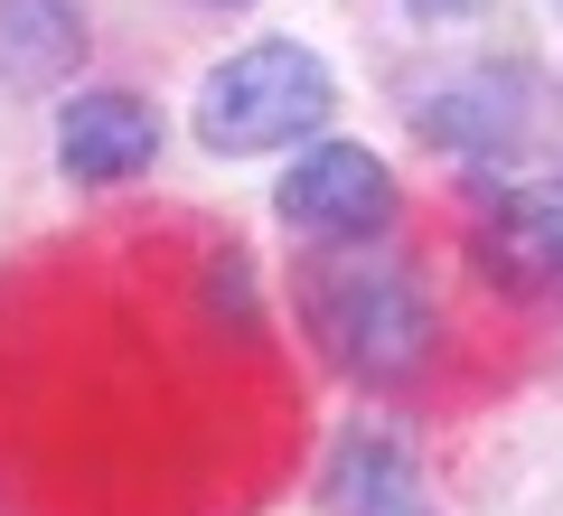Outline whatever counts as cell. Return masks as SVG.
Wrapping results in <instances>:
<instances>
[{
  "label": "cell",
  "instance_id": "6da1fadb",
  "mask_svg": "<svg viewBox=\"0 0 563 516\" xmlns=\"http://www.w3.org/2000/svg\"><path fill=\"white\" fill-rule=\"evenodd\" d=\"M329 113H339V76H329L301 39H254L198 85V141L217 160L282 151V141L320 132Z\"/></svg>",
  "mask_w": 563,
  "mask_h": 516
},
{
  "label": "cell",
  "instance_id": "7a4b0ae2",
  "mask_svg": "<svg viewBox=\"0 0 563 516\" xmlns=\"http://www.w3.org/2000/svg\"><path fill=\"white\" fill-rule=\"evenodd\" d=\"M310 319H320L329 358L357 385H413L432 366V300L404 263H320L310 273Z\"/></svg>",
  "mask_w": 563,
  "mask_h": 516
},
{
  "label": "cell",
  "instance_id": "3957f363",
  "mask_svg": "<svg viewBox=\"0 0 563 516\" xmlns=\"http://www.w3.org/2000/svg\"><path fill=\"white\" fill-rule=\"evenodd\" d=\"M395 217V169L357 141H320L301 151V169L282 179V226L291 235H320V244H357Z\"/></svg>",
  "mask_w": 563,
  "mask_h": 516
},
{
  "label": "cell",
  "instance_id": "277c9868",
  "mask_svg": "<svg viewBox=\"0 0 563 516\" xmlns=\"http://www.w3.org/2000/svg\"><path fill=\"white\" fill-rule=\"evenodd\" d=\"M161 160V122H151V103L141 95H76L57 113V169L76 188H122V179H141Z\"/></svg>",
  "mask_w": 563,
  "mask_h": 516
},
{
  "label": "cell",
  "instance_id": "5b68a950",
  "mask_svg": "<svg viewBox=\"0 0 563 516\" xmlns=\"http://www.w3.org/2000/svg\"><path fill=\"white\" fill-rule=\"evenodd\" d=\"M479 263H488L498 282H554V273H563V179H536V188H488Z\"/></svg>",
  "mask_w": 563,
  "mask_h": 516
},
{
  "label": "cell",
  "instance_id": "8992f818",
  "mask_svg": "<svg viewBox=\"0 0 563 516\" xmlns=\"http://www.w3.org/2000/svg\"><path fill=\"white\" fill-rule=\"evenodd\" d=\"M320 488H329V516H432L422 507V479H413V451L395 432H376V422H357L329 451Z\"/></svg>",
  "mask_w": 563,
  "mask_h": 516
},
{
  "label": "cell",
  "instance_id": "52a82bcc",
  "mask_svg": "<svg viewBox=\"0 0 563 516\" xmlns=\"http://www.w3.org/2000/svg\"><path fill=\"white\" fill-rule=\"evenodd\" d=\"M85 57V10L76 0H0V85L38 95V85L76 76Z\"/></svg>",
  "mask_w": 563,
  "mask_h": 516
},
{
  "label": "cell",
  "instance_id": "ba28073f",
  "mask_svg": "<svg viewBox=\"0 0 563 516\" xmlns=\"http://www.w3.org/2000/svg\"><path fill=\"white\" fill-rule=\"evenodd\" d=\"M422 132L451 141V151H507L526 132V85L517 76H461L451 95L422 103Z\"/></svg>",
  "mask_w": 563,
  "mask_h": 516
},
{
  "label": "cell",
  "instance_id": "9c48e42d",
  "mask_svg": "<svg viewBox=\"0 0 563 516\" xmlns=\"http://www.w3.org/2000/svg\"><path fill=\"white\" fill-rule=\"evenodd\" d=\"M404 10H413V20H470L479 0H404Z\"/></svg>",
  "mask_w": 563,
  "mask_h": 516
},
{
  "label": "cell",
  "instance_id": "30bf717a",
  "mask_svg": "<svg viewBox=\"0 0 563 516\" xmlns=\"http://www.w3.org/2000/svg\"><path fill=\"white\" fill-rule=\"evenodd\" d=\"M207 10H254V0H207Z\"/></svg>",
  "mask_w": 563,
  "mask_h": 516
}]
</instances>
